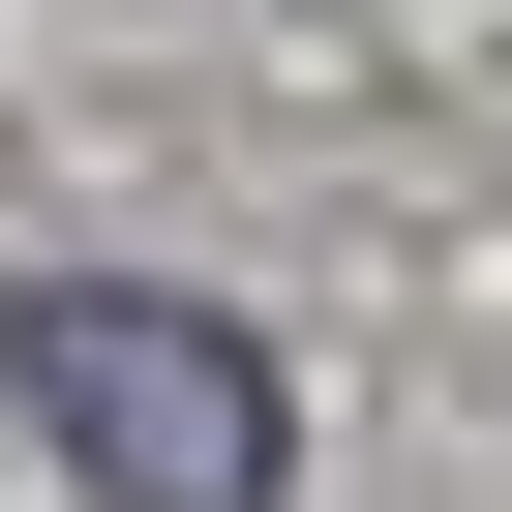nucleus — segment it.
I'll return each mask as SVG.
<instances>
[{"label": "nucleus", "mask_w": 512, "mask_h": 512, "mask_svg": "<svg viewBox=\"0 0 512 512\" xmlns=\"http://www.w3.org/2000/svg\"><path fill=\"white\" fill-rule=\"evenodd\" d=\"M0 392L61 422L91 512H272V482H302L272 332H211V302H151V272H31V302H0Z\"/></svg>", "instance_id": "nucleus-1"}]
</instances>
